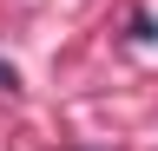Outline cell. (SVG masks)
I'll list each match as a JSON object with an SVG mask.
<instances>
[{
	"mask_svg": "<svg viewBox=\"0 0 158 151\" xmlns=\"http://www.w3.org/2000/svg\"><path fill=\"white\" fill-rule=\"evenodd\" d=\"M0 92H20V72L13 66H0Z\"/></svg>",
	"mask_w": 158,
	"mask_h": 151,
	"instance_id": "6da1fadb",
	"label": "cell"
}]
</instances>
